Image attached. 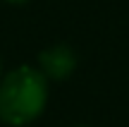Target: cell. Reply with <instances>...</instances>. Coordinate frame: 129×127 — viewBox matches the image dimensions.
Listing matches in <instances>:
<instances>
[{
	"instance_id": "1",
	"label": "cell",
	"mask_w": 129,
	"mask_h": 127,
	"mask_svg": "<svg viewBox=\"0 0 129 127\" xmlns=\"http://www.w3.org/2000/svg\"><path fill=\"white\" fill-rule=\"evenodd\" d=\"M46 74L34 67H17L0 84V120L7 125H26L46 108Z\"/></svg>"
},
{
	"instance_id": "2",
	"label": "cell",
	"mask_w": 129,
	"mask_h": 127,
	"mask_svg": "<svg viewBox=\"0 0 129 127\" xmlns=\"http://www.w3.org/2000/svg\"><path fill=\"white\" fill-rule=\"evenodd\" d=\"M38 62H41V72L50 79H64V77L72 74L74 65H77V55L69 46H55L48 48L38 55Z\"/></svg>"
},
{
	"instance_id": "3",
	"label": "cell",
	"mask_w": 129,
	"mask_h": 127,
	"mask_svg": "<svg viewBox=\"0 0 129 127\" xmlns=\"http://www.w3.org/2000/svg\"><path fill=\"white\" fill-rule=\"evenodd\" d=\"M7 3H12V5H22V3H26V0H7Z\"/></svg>"
}]
</instances>
